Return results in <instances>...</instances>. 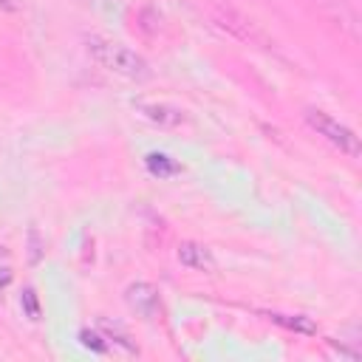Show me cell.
I'll list each match as a JSON object with an SVG mask.
<instances>
[{
  "label": "cell",
  "instance_id": "obj_4",
  "mask_svg": "<svg viewBox=\"0 0 362 362\" xmlns=\"http://www.w3.org/2000/svg\"><path fill=\"white\" fill-rule=\"evenodd\" d=\"M218 25L221 28H226V31H232L235 37H240V40H249V42H263L266 45V37H263V31L252 23V20H246L243 14H238V11H232V8H226V11H218Z\"/></svg>",
  "mask_w": 362,
  "mask_h": 362
},
{
  "label": "cell",
  "instance_id": "obj_11",
  "mask_svg": "<svg viewBox=\"0 0 362 362\" xmlns=\"http://www.w3.org/2000/svg\"><path fill=\"white\" fill-rule=\"evenodd\" d=\"M28 240H31V263H37L40 260V240H37V232L34 229L28 232Z\"/></svg>",
  "mask_w": 362,
  "mask_h": 362
},
{
  "label": "cell",
  "instance_id": "obj_9",
  "mask_svg": "<svg viewBox=\"0 0 362 362\" xmlns=\"http://www.w3.org/2000/svg\"><path fill=\"white\" fill-rule=\"evenodd\" d=\"M20 305H23V311H25L28 320H40V297H37L34 288H23V294H20Z\"/></svg>",
  "mask_w": 362,
  "mask_h": 362
},
{
  "label": "cell",
  "instance_id": "obj_6",
  "mask_svg": "<svg viewBox=\"0 0 362 362\" xmlns=\"http://www.w3.org/2000/svg\"><path fill=\"white\" fill-rule=\"evenodd\" d=\"M272 322L288 328V331H297V334H317V322L311 317H303V314H277V311H269L266 314Z\"/></svg>",
  "mask_w": 362,
  "mask_h": 362
},
{
  "label": "cell",
  "instance_id": "obj_13",
  "mask_svg": "<svg viewBox=\"0 0 362 362\" xmlns=\"http://www.w3.org/2000/svg\"><path fill=\"white\" fill-rule=\"evenodd\" d=\"M0 11H20V0H0Z\"/></svg>",
  "mask_w": 362,
  "mask_h": 362
},
{
  "label": "cell",
  "instance_id": "obj_12",
  "mask_svg": "<svg viewBox=\"0 0 362 362\" xmlns=\"http://www.w3.org/2000/svg\"><path fill=\"white\" fill-rule=\"evenodd\" d=\"M11 283V269L8 266H0V288H6Z\"/></svg>",
  "mask_w": 362,
  "mask_h": 362
},
{
  "label": "cell",
  "instance_id": "obj_10",
  "mask_svg": "<svg viewBox=\"0 0 362 362\" xmlns=\"http://www.w3.org/2000/svg\"><path fill=\"white\" fill-rule=\"evenodd\" d=\"M79 342L85 345V348H90V351H96V354H105L107 351V342H105V337L102 334H96V331H79Z\"/></svg>",
  "mask_w": 362,
  "mask_h": 362
},
{
  "label": "cell",
  "instance_id": "obj_1",
  "mask_svg": "<svg viewBox=\"0 0 362 362\" xmlns=\"http://www.w3.org/2000/svg\"><path fill=\"white\" fill-rule=\"evenodd\" d=\"M85 42H88V54H90L99 65H105L107 71H113V74H119V76H127V79H147V76H150L147 59H144L141 54L130 51L127 45L110 42V40L96 37V34H90Z\"/></svg>",
  "mask_w": 362,
  "mask_h": 362
},
{
  "label": "cell",
  "instance_id": "obj_3",
  "mask_svg": "<svg viewBox=\"0 0 362 362\" xmlns=\"http://www.w3.org/2000/svg\"><path fill=\"white\" fill-rule=\"evenodd\" d=\"M124 303H127V308H130L133 314H139V317H144V320H153V317L158 314V308H161L158 291H156L150 283H144V280L127 286Z\"/></svg>",
  "mask_w": 362,
  "mask_h": 362
},
{
  "label": "cell",
  "instance_id": "obj_7",
  "mask_svg": "<svg viewBox=\"0 0 362 362\" xmlns=\"http://www.w3.org/2000/svg\"><path fill=\"white\" fill-rule=\"evenodd\" d=\"M141 113H144L150 122L164 124V127H175V124H181V122H184V113H181V110H175V107H167V105H144V107H141Z\"/></svg>",
  "mask_w": 362,
  "mask_h": 362
},
{
  "label": "cell",
  "instance_id": "obj_8",
  "mask_svg": "<svg viewBox=\"0 0 362 362\" xmlns=\"http://www.w3.org/2000/svg\"><path fill=\"white\" fill-rule=\"evenodd\" d=\"M144 161H147L150 175H156V178H170V175L178 173V164L170 156H164V153H150Z\"/></svg>",
  "mask_w": 362,
  "mask_h": 362
},
{
  "label": "cell",
  "instance_id": "obj_5",
  "mask_svg": "<svg viewBox=\"0 0 362 362\" xmlns=\"http://www.w3.org/2000/svg\"><path fill=\"white\" fill-rule=\"evenodd\" d=\"M178 260L187 269H195V272H212L215 269L212 252L206 246H201V243H192V240H187V243L178 246Z\"/></svg>",
  "mask_w": 362,
  "mask_h": 362
},
{
  "label": "cell",
  "instance_id": "obj_2",
  "mask_svg": "<svg viewBox=\"0 0 362 362\" xmlns=\"http://www.w3.org/2000/svg\"><path fill=\"white\" fill-rule=\"evenodd\" d=\"M305 122L311 130H317V136H322L325 141H331L334 147H339L348 156H359V139L354 136L351 127L339 124L334 116H328L325 110H305Z\"/></svg>",
  "mask_w": 362,
  "mask_h": 362
}]
</instances>
